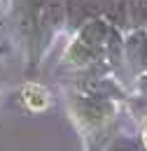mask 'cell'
I'll list each match as a JSON object with an SVG mask.
<instances>
[{
  "label": "cell",
  "mask_w": 147,
  "mask_h": 151,
  "mask_svg": "<svg viewBox=\"0 0 147 151\" xmlns=\"http://www.w3.org/2000/svg\"><path fill=\"white\" fill-rule=\"evenodd\" d=\"M21 93H23V105H26V109H31V112H44V109L49 107V102H52L47 88L40 86V84H35V81H28Z\"/></svg>",
  "instance_id": "1"
},
{
  "label": "cell",
  "mask_w": 147,
  "mask_h": 151,
  "mask_svg": "<svg viewBox=\"0 0 147 151\" xmlns=\"http://www.w3.org/2000/svg\"><path fill=\"white\" fill-rule=\"evenodd\" d=\"M140 142H143V149L147 151V112L140 114Z\"/></svg>",
  "instance_id": "2"
}]
</instances>
